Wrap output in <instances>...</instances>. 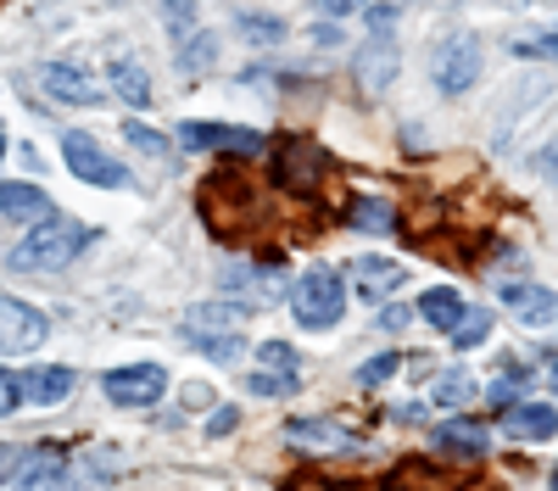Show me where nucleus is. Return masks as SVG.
Here are the masks:
<instances>
[{
    "mask_svg": "<svg viewBox=\"0 0 558 491\" xmlns=\"http://www.w3.org/2000/svg\"><path fill=\"white\" fill-rule=\"evenodd\" d=\"M84 246H89V230H84V223L51 212V218H39L34 230L7 251V262L17 268V274H57V268H68V262L84 257Z\"/></svg>",
    "mask_w": 558,
    "mask_h": 491,
    "instance_id": "nucleus-1",
    "label": "nucleus"
},
{
    "mask_svg": "<svg viewBox=\"0 0 558 491\" xmlns=\"http://www.w3.org/2000/svg\"><path fill=\"white\" fill-rule=\"evenodd\" d=\"M246 312H252V307H241V302H207V307H191V312H184V324H179V335L191 341L196 352L218 357V364H235V357L246 352V341L235 335V330L246 324Z\"/></svg>",
    "mask_w": 558,
    "mask_h": 491,
    "instance_id": "nucleus-2",
    "label": "nucleus"
},
{
    "mask_svg": "<svg viewBox=\"0 0 558 491\" xmlns=\"http://www.w3.org/2000/svg\"><path fill=\"white\" fill-rule=\"evenodd\" d=\"M286 296H291V312H296L302 330H336L341 312H347V285H341L336 268H324V262H313Z\"/></svg>",
    "mask_w": 558,
    "mask_h": 491,
    "instance_id": "nucleus-3",
    "label": "nucleus"
},
{
    "mask_svg": "<svg viewBox=\"0 0 558 491\" xmlns=\"http://www.w3.org/2000/svg\"><path fill=\"white\" fill-rule=\"evenodd\" d=\"M481 67H486V57H481L475 34H447L436 45V57H430V73H436V84L447 89V96H463V89L481 78Z\"/></svg>",
    "mask_w": 558,
    "mask_h": 491,
    "instance_id": "nucleus-4",
    "label": "nucleus"
},
{
    "mask_svg": "<svg viewBox=\"0 0 558 491\" xmlns=\"http://www.w3.org/2000/svg\"><path fill=\"white\" fill-rule=\"evenodd\" d=\"M179 146L252 162V157H268V134H257V128H229V123H184V128H179Z\"/></svg>",
    "mask_w": 558,
    "mask_h": 491,
    "instance_id": "nucleus-5",
    "label": "nucleus"
},
{
    "mask_svg": "<svg viewBox=\"0 0 558 491\" xmlns=\"http://www.w3.org/2000/svg\"><path fill=\"white\" fill-rule=\"evenodd\" d=\"M324 179V151L307 140V134H291V140H279L274 151V185L291 191V196H313Z\"/></svg>",
    "mask_w": 558,
    "mask_h": 491,
    "instance_id": "nucleus-6",
    "label": "nucleus"
},
{
    "mask_svg": "<svg viewBox=\"0 0 558 491\" xmlns=\"http://www.w3.org/2000/svg\"><path fill=\"white\" fill-rule=\"evenodd\" d=\"M62 157H68V168H73V179H84V185H101V191H118V185H129V168L118 162V157H107L89 134H62Z\"/></svg>",
    "mask_w": 558,
    "mask_h": 491,
    "instance_id": "nucleus-7",
    "label": "nucleus"
},
{
    "mask_svg": "<svg viewBox=\"0 0 558 491\" xmlns=\"http://www.w3.org/2000/svg\"><path fill=\"white\" fill-rule=\"evenodd\" d=\"M45 335H51V319H45L39 307H28L17 296H0V357H23Z\"/></svg>",
    "mask_w": 558,
    "mask_h": 491,
    "instance_id": "nucleus-8",
    "label": "nucleus"
},
{
    "mask_svg": "<svg viewBox=\"0 0 558 491\" xmlns=\"http://www.w3.org/2000/svg\"><path fill=\"white\" fill-rule=\"evenodd\" d=\"M101 385L118 408H157L168 391V369L162 364H129V369H112Z\"/></svg>",
    "mask_w": 558,
    "mask_h": 491,
    "instance_id": "nucleus-9",
    "label": "nucleus"
},
{
    "mask_svg": "<svg viewBox=\"0 0 558 491\" xmlns=\"http://www.w3.org/2000/svg\"><path fill=\"white\" fill-rule=\"evenodd\" d=\"M0 491H73V486L62 480V453H57V446H45V453L34 446V453L17 458V469L7 475Z\"/></svg>",
    "mask_w": 558,
    "mask_h": 491,
    "instance_id": "nucleus-10",
    "label": "nucleus"
},
{
    "mask_svg": "<svg viewBox=\"0 0 558 491\" xmlns=\"http://www.w3.org/2000/svg\"><path fill=\"white\" fill-rule=\"evenodd\" d=\"M347 280H352V291H357L363 302H386V296H397V291L408 285V268L391 262V257H357Z\"/></svg>",
    "mask_w": 558,
    "mask_h": 491,
    "instance_id": "nucleus-11",
    "label": "nucleus"
},
{
    "mask_svg": "<svg viewBox=\"0 0 558 491\" xmlns=\"http://www.w3.org/2000/svg\"><path fill=\"white\" fill-rule=\"evenodd\" d=\"M39 78H45V96H57V101H68V107H96V101H101V84L89 78V67H73V62H45V67H39Z\"/></svg>",
    "mask_w": 558,
    "mask_h": 491,
    "instance_id": "nucleus-12",
    "label": "nucleus"
},
{
    "mask_svg": "<svg viewBox=\"0 0 558 491\" xmlns=\"http://www.w3.org/2000/svg\"><path fill=\"white\" fill-rule=\"evenodd\" d=\"M286 441L302 446V453H352V446H357V435L341 430L336 419H291Z\"/></svg>",
    "mask_w": 558,
    "mask_h": 491,
    "instance_id": "nucleus-13",
    "label": "nucleus"
},
{
    "mask_svg": "<svg viewBox=\"0 0 558 491\" xmlns=\"http://www.w3.org/2000/svg\"><path fill=\"white\" fill-rule=\"evenodd\" d=\"M502 430L514 441H553L558 435V408L553 402H514V408H502Z\"/></svg>",
    "mask_w": 558,
    "mask_h": 491,
    "instance_id": "nucleus-14",
    "label": "nucleus"
},
{
    "mask_svg": "<svg viewBox=\"0 0 558 491\" xmlns=\"http://www.w3.org/2000/svg\"><path fill=\"white\" fill-rule=\"evenodd\" d=\"M0 218L39 223V218H51V196L39 185H28V179H0Z\"/></svg>",
    "mask_w": 558,
    "mask_h": 491,
    "instance_id": "nucleus-15",
    "label": "nucleus"
},
{
    "mask_svg": "<svg viewBox=\"0 0 558 491\" xmlns=\"http://www.w3.org/2000/svg\"><path fill=\"white\" fill-rule=\"evenodd\" d=\"M397 67H402V51H397L386 34H380L375 45H363V51H357V84L368 89V96H380V89L397 78Z\"/></svg>",
    "mask_w": 558,
    "mask_h": 491,
    "instance_id": "nucleus-16",
    "label": "nucleus"
},
{
    "mask_svg": "<svg viewBox=\"0 0 558 491\" xmlns=\"http://www.w3.org/2000/svg\"><path fill=\"white\" fill-rule=\"evenodd\" d=\"M436 446H441L447 458H481L486 446H492V430L475 425V419H463V414H452L447 425H436Z\"/></svg>",
    "mask_w": 558,
    "mask_h": 491,
    "instance_id": "nucleus-17",
    "label": "nucleus"
},
{
    "mask_svg": "<svg viewBox=\"0 0 558 491\" xmlns=\"http://www.w3.org/2000/svg\"><path fill=\"white\" fill-rule=\"evenodd\" d=\"M73 369H62V364H45V369H28L23 375V402H39V408H57V402H68L73 396Z\"/></svg>",
    "mask_w": 558,
    "mask_h": 491,
    "instance_id": "nucleus-18",
    "label": "nucleus"
},
{
    "mask_svg": "<svg viewBox=\"0 0 558 491\" xmlns=\"http://www.w3.org/2000/svg\"><path fill=\"white\" fill-rule=\"evenodd\" d=\"M502 302L514 307L525 324H547V319H558V291H542V285H508Z\"/></svg>",
    "mask_w": 558,
    "mask_h": 491,
    "instance_id": "nucleus-19",
    "label": "nucleus"
},
{
    "mask_svg": "<svg viewBox=\"0 0 558 491\" xmlns=\"http://www.w3.org/2000/svg\"><path fill=\"white\" fill-rule=\"evenodd\" d=\"M347 223H357L363 235H391V230H397V207L380 201V196H357V201L347 207Z\"/></svg>",
    "mask_w": 558,
    "mask_h": 491,
    "instance_id": "nucleus-20",
    "label": "nucleus"
},
{
    "mask_svg": "<svg viewBox=\"0 0 558 491\" xmlns=\"http://www.w3.org/2000/svg\"><path fill=\"white\" fill-rule=\"evenodd\" d=\"M112 89H118L134 112L151 101V78H146V67H140V62H112Z\"/></svg>",
    "mask_w": 558,
    "mask_h": 491,
    "instance_id": "nucleus-21",
    "label": "nucleus"
},
{
    "mask_svg": "<svg viewBox=\"0 0 558 491\" xmlns=\"http://www.w3.org/2000/svg\"><path fill=\"white\" fill-rule=\"evenodd\" d=\"M447 335H452L458 352H475V346L492 335V307H463V319H458Z\"/></svg>",
    "mask_w": 558,
    "mask_h": 491,
    "instance_id": "nucleus-22",
    "label": "nucleus"
},
{
    "mask_svg": "<svg viewBox=\"0 0 558 491\" xmlns=\"http://www.w3.org/2000/svg\"><path fill=\"white\" fill-rule=\"evenodd\" d=\"M418 312H425V319L447 335L458 319H463V302H458V291H425V302H418Z\"/></svg>",
    "mask_w": 558,
    "mask_h": 491,
    "instance_id": "nucleus-23",
    "label": "nucleus"
},
{
    "mask_svg": "<svg viewBox=\"0 0 558 491\" xmlns=\"http://www.w3.org/2000/svg\"><path fill=\"white\" fill-rule=\"evenodd\" d=\"M296 385H302V380H296V369H268V364L246 380V391H252V396H291Z\"/></svg>",
    "mask_w": 558,
    "mask_h": 491,
    "instance_id": "nucleus-24",
    "label": "nucleus"
},
{
    "mask_svg": "<svg viewBox=\"0 0 558 491\" xmlns=\"http://www.w3.org/2000/svg\"><path fill=\"white\" fill-rule=\"evenodd\" d=\"M436 402H441V408H463V402H475V375L447 369V375L436 380Z\"/></svg>",
    "mask_w": 558,
    "mask_h": 491,
    "instance_id": "nucleus-25",
    "label": "nucleus"
},
{
    "mask_svg": "<svg viewBox=\"0 0 558 491\" xmlns=\"http://www.w3.org/2000/svg\"><path fill=\"white\" fill-rule=\"evenodd\" d=\"M123 140L134 146V151H146V157H168L173 151V140H168V134H157V128H146V123H123Z\"/></svg>",
    "mask_w": 558,
    "mask_h": 491,
    "instance_id": "nucleus-26",
    "label": "nucleus"
},
{
    "mask_svg": "<svg viewBox=\"0 0 558 491\" xmlns=\"http://www.w3.org/2000/svg\"><path fill=\"white\" fill-rule=\"evenodd\" d=\"M213 51H218V39L213 34H196L191 45H179V67L184 73H207L213 67Z\"/></svg>",
    "mask_w": 558,
    "mask_h": 491,
    "instance_id": "nucleus-27",
    "label": "nucleus"
},
{
    "mask_svg": "<svg viewBox=\"0 0 558 491\" xmlns=\"http://www.w3.org/2000/svg\"><path fill=\"white\" fill-rule=\"evenodd\" d=\"M397 369H402V357H397V352H380V357H368V364L357 369V385H368V391H375V385H386Z\"/></svg>",
    "mask_w": 558,
    "mask_h": 491,
    "instance_id": "nucleus-28",
    "label": "nucleus"
},
{
    "mask_svg": "<svg viewBox=\"0 0 558 491\" xmlns=\"http://www.w3.org/2000/svg\"><path fill=\"white\" fill-rule=\"evenodd\" d=\"M520 391H525V380H520V375H502V380H492V385H486L492 408H514V402H520Z\"/></svg>",
    "mask_w": 558,
    "mask_h": 491,
    "instance_id": "nucleus-29",
    "label": "nucleus"
},
{
    "mask_svg": "<svg viewBox=\"0 0 558 491\" xmlns=\"http://www.w3.org/2000/svg\"><path fill=\"white\" fill-rule=\"evenodd\" d=\"M514 51H520V57H542V62H558V28H553V34H536V39H520Z\"/></svg>",
    "mask_w": 558,
    "mask_h": 491,
    "instance_id": "nucleus-30",
    "label": "nucleus"
},
{
    "mask_svg": "<svg viewBox=\"0 0 558 491\" xmlns=\"http://www.w3.org/2000/svg\"><path fill=\"white\" fill-rule=\"evenodd\" d=\"M241 34H246L252 45H263V39L274 45L279 34H286V28H279V17H241Z\"/></svg>",
    "mask_w": 558,
    "mask_h": 491,
    "instance_id": "nucleus-31",
    "label": "nucleus"
},
{
    "mask_svg": "<svg viewBox=\"0 0 558 491\" xmlns=\"http://www.w3.org/2000/svg\"><path fill=\"white\" fill-rule=\"evenodd\" d=\"M23 402V375H12V369H0V419H7L12 408Z\"/></svg>",
    "mask_w": 558,
    "mask_h": 491,
    "instance_id": "nucleus-32",
    "label": "nucleus"
},
{
    "mask_svg": "<svg viewBox=\"0 0 558 491\" xmlns=\"http://www.w3.org/2000/svg\"><path fill=\"white\" fill-rule=\"evenodd\" d=\"M263 364H274V369H296V352H291L286 341H268V346H263Z\"/></svg>",
    "mask_w": 558,
    "mask_h": 491,
    "instance_id": "nucleus-33",
    "label": "nucleus"
},
{
    "mask_svg": "<svg viewBox=\"0 0 558 491\" xmlns=\"http://www.w3.org/2000/svg\"><path fill=\"white\" fill-rule=\"evenodd\" d=\"M235 425H241V408H218V414L207 419V435H229Z\"/></svg>",
    "mask_w": 558,
    "mask_h": 491,
    "instance_id": "nucleus-34",
    "label": "nucleus"
},
{
    "mask_svg": "<svg viewBox=\"0 0 558 491\" xmlns=\"http://www.w3.org/2000/svg\"><path fill=\"white\" fill-rule=\"evenodd\" d=\"M168 28H173V34H191V28H196V12L179 0V7H168Z\"/></svg>",
    "mask_w": 558,
    "mask_h": 491,
    "instance_id": "nucleus-35",
    "label": "nucleus"
},
{
    "mask_svg": "<svg viewBox=\"0 0 558 491\" xmlns=\"http://www.w3.org/2000/svg\"><path fill=\"white\" fill-rule=\"evenodd\" d=\"M408 324H413V307H408V302H402V307H386V312H380V330H408Z\"/></svg>",
    "mask_w": 558,
    "mask_h": 491,
    "instance_id": "nucleus-36",
    "label": "nucleus"
},
{
    "mask_svg": "<svg viewBox=\"0 0 558 491\" xmlns=\"http://www.w3.org/2000/svg\"><path fill=\"white\" fill-rule=\"evenodd\" d=\"M368 0H318V12H330V17H341V12H363Z\"/></svg>",
    "mask_w": 558,
    "mask_h": 491,
    "instance_id": "nucleus-37",
    "label": "nucleus"
},
{
    "mask_svg": "<svg viewBox=\"0 0 558 491\" xmlns=\"http://www.w3.org/2000/svg\"><path fill=\"white\" fill-rule=\"evenodd\" d=\"M397 23V7H375V12H368V28H375V34H386Z\"/></svg>",
    "mask_w": 558,
    "mask_h": 491,
    "instance_id": "nucleus-38",
    "label": "nucleus"
},
{
    "mask_svg": "<svg viewBox=\"0 0 558 491\" xmlns=\"http://www.w3.org/2000/svg\"><path fill=\"white\" fill-rule=\"evenodd\" d=\"M279 491H336V486H318V480H291V486H279Z\"/></svg>",
    "mask_w": 558,
    "mask_h": 491,
    "instance_id": "nucleus-39",
    "label": "nucleus"
},
{
    "mask_svg": "<svg viewBox=\"0 0 558 491\" xmlns=\"http://www.w3.org/2000/svg\"><path fill=\"white\" fill-rule=\"evenodd\" d=\"M547 385L558 391V357H553V364H547Z\"/></svg>",
    "mask_w": 558,
    "mask_h": 491,
    "instance_id": "nucleus-40",
    "label": "nucleus"
},
{
    "mask_svg": "<svg viewBox=\"0 0 558 491\" xmlns=\"http://www.w3.org/2000/svg\"><path fill=\"white\" fill-rule=\"evenodd\" d=\"M547 168H558V140H553V146H547Z\"/></svg>",
    "mask_w": 558,
    "mask_h": 491,
    "instance_id": "nucleus-41",
    "label": "nucleus"
},
{
    "mask_svg": "<svg viewBox=\"0 0 558 491\" xmlns=\"http://www.w3.org/2000/svg\"><path fill=\"white\" fill-rule=\"evenodd\" d=\"M0 157H7V123H0Z\"/></svg>",
    "mask_w": 558,
    "mask_h": 491,
    "instance_id": "nucleus-42",
    "label": "nucleus"
},
{
    "mask_svg": "<svg viewBox=\"0 0 558 491\" xmlns=\"http://www.w3.org/2000/svg\"><path fill=\"white\" fill-rule=\"evenodd\" d=\"M553 491H558V464H553Z\"/></svg>",
    "mask_w": 558,
    "mask_h": 491,
    "instance_id": "nucleus-43",
    "label": "nucleus"
}]
</instances>
